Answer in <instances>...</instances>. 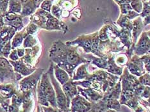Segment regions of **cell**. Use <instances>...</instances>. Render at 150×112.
<instances>
[{
  "instance_id": "obj_1",
  "label": "cell",
  "mask_w": 150,
  "mask_h": 112,
  "mask_svg": "<svg viewBox=\"0 0 150 112\" xmlns=\"http://www.w3.org/2000/svg\"><path fill=\"white\" fill-rule=\"evenodd\" d=\"M78 49L76 46L67 44L59 40L54 42L50 48L49 57L52 62L62 68L72 77L77 67L84 63H89L78 53Z\"/></svg>"
},
{
  "instance_id": "obj_2",
  "label": "cell",
  "mask_w": 150,
  "mask_h": 112,
  "mask_svg": "<svg viewBox=\"0 0 150 112\" xmlns=\"http://www.w3.org/2000/svg\"><path fill=\"white\" fill-rule=\"evenodd\" d=\"M30 21L35 23L39 28L47 31H62L66 33L68 31L67 26L62 21L53 15L51 12L44 11L41 8L30 17Z\"/></svg>"
},
{
  "instance_id": "obj_3",
  "label": "cell",
  "mask_w": 150,
  "mask_h": 112,
  "mask_svg": "<svg viewBox=\"0 0 150 112\" xmlns=\"http://www.w3.org/2000/svg\"><path fill=\"white\" fill-rule=\"evenodd\" d=\"M37 96L38 103L41 106H49L50 104L51 106L55 109H59L57 107L55 92L47 72L43 73L37 84Z\"/></svg>"
},
{
  "instance_id": "obj_4",
  "label": "cell",
  "mask_w": 150,
  "mask_h": 112,
  "mask_svg": "<svg viewBox=\"0 0 150 112\" xmlns=\"http://www.w3.org/2000/svg\"><path fill=\"white\" fill-rule=\"evenodd\" d=\"M47 73L48 74L51 82H52L54 92H55L58 108L59 109L60 111H70V104L68 103L67 99L66 94L64 92L62 87H61L62 85L54 77L53 62H51Z\"/></svg>"
},
{
  "instance_id": "obj_5",
  "label": "cell",
  "mask_w": 150,
  "mask_h": 112,
  "mask_svg": "<svg viewBox=\"0 0 150 112\" xmlns=\"http://www.w3.org/2000/svg\"><path fill=\"white\" fill-rule=\"evenodd\" d=\"M23 78V76L16 73L9 60L3 56H0V83H16Z\"/></svg>"
},
{
  "instance_id": "obj_6",
  "label": "cell",
  "mask_w": 150,
  "mask_h": 112,
  "mask_svg": "<svg viewBox=\"0 0 150 112\" xmlns=\"http://www.w3.org/2000/svg\"><path fill=\"white\" fill-rule=\"evenodd\" d=\"M43 73L44 69L42 68H37L33 73L23 77L19 81V90L22 92L30 90L35 92L37 84L41 78Z\"/></svg>"
},
{
  "instance_id": "obj_7",
  "label": "cell",
  "mask_w": 150,
  "mask_h": 112,
  "mask_svg": "<svg viewBox=\"0 0 150 112\" xmlns=\"http://www.w3.org/2000/svg\"><path fill=\"white\" fill-rule=\"evenodd\" d=\"M94 34V33L91 34H83L78 36L74 40L71 41H67L66 43L69 45L76 46L78 47H81L86 53H91Z\"/></svg>"
},
{
  "instance_id": "obj_8",
  "label": "cell",
  "mask_w": 150,
  "mask_h": 112,
  "mask_svg": "<svg viewBox=\"0 0 150 112\" xmlns=\"http://www.w3.org/2000/svg\"><path fill=\"white\" fill-rule=\"evenodd\" d=\"M144 25L143 24L142 18L141 16L139 15L134 19V21H133V28L132 30L133 44L131 49L128 51L126 52V54H127L129 59L131 58L132 56L134 55V49L135 45L137 42L139 37L141 36L143 31V29H144Z\"/></svg>"
},
{
  "instance_id": "obj_9",
  "label": "cell",
  "mask_w": 150,
  "mask_h": 112,
  "mask_svg": "<svg viewBox=\"0 0 150 112\" xmlns=\"http://www.w3.org/2000/svg\"><path fill=\"white\" fill-rule=\"evenodd\" d=\"M126 67L128 68L129 73L137 77L141 76L146 73L144 62L142 61L141 56L135 55V54L132 56L130 59H129Z\"/></svg>"
},
{
  "instance_id": "obj_10",
  "label": "cell",
  "mask_w": 150,
  "mask_h": 112,
  "mask_svg": "<svg viewBox=\"0 0 150 112\" xmlns=\"http://www.w3.org/2000/svg\"><path fill=\"white\" fill-rule=\"evenodd\" d=\"M92 103L80 94H77L71 101L70 111H90Z\"/></svg>"
},
{
  "instance_id": "obj_11",
  "label": "cell",
  "mask_w": 150,
  "mask_h": 112,
  "mask_svg": "<svg viewBox=\"0 0 150 112\" xmlns=\"http://www.w3.org/2000/svg\"><path fill=\"white\" fill-rule=\"evenodd\" d=\"M150 51V38L146 32H142L139 39L135 44L134 54L142 56Z\"/></svg>"
},
{
  "instance_id": "obj_12",
  "label": "cell",
  "mask_w": 150,
  "mask_h": 112,
  "mask_svg": "<svg viewBox=\"0 0 150 112\" xmlns=\"http://www.w3.org/2000/svg\"><path fill=\"white\" fill-rule=\"evenodd\" d=\"M3 21L5 25L12 26L17 30V31H21L25 28L23 21V17L20 13L8 12L3 16Z\"/></svg>"
},
{
  "instance_id": "obj_13",
  "label": "cell",
  "mask_w": 150,
  "mask_h": 112,
  "mask_svg": "<svg viewBox=\"0 0 150 112\" xmlns=\"http://www.w3.org/2000/svg\"><path fill=\"white\" fill-rule=\"evenodd\" d=\"M40 51V47L37 45L29 48H25V55L20 58H21L28 67H34V63L39 58Z\"/></svg>"
},
{
  "instance_id": "obj_14",
  "label": "cell",
  "mask_w": 150,
  "mask_h": 112,
  "mask_svg": "<svg viewBox=\"0 0 150 112\" xmlns=\"http://www.w3.org/2000/svg\"><path fill=\"white\" fill-rule=\"evenodd\" d=\"M17 32L16 28L5 25L0 28V55L3 47L8 42L11 41Z\"/></svg>"
},
{
  "instance_id": "obj_15",
  "label": "cell",
  "mask_w": 150,
  "mask_h": 112,
  "mask_svg": "<svg viewBox=\"0 0 150 112\" xmlns=\"http://www.w3.org/2000/svg\"><path fill=\"white\" fill-rule=\"evenodd\" d=\"M10 63L12 66L15 72L21 74V76L25 77L33 73L36 70V67H28L23 62L21 58H19L17 61H12L9 60Z\"/></svg>"
},
{
  "instance_id": "obj_16",
  "label": "cell",
  "mask_w": 150,
  "mask_h": 112,
  "mask_svg": "<svg viewBox=\"0 0 150 112\" xmlns=\"http://www.w3.org/2000/svg\"><path fill=\"white\" fill-rule=\"evenodd\" d=\"M78 94L83 96L91 103H95L99 100L101 99L103 97V94L95 90L93 88H83L80 86H78Z\"/></svg>"
},
{
  "instance_id": "obj_17",
  "label": "cell",
  "mask_w": 150,
  "mask_h": 112,
  "mask_svg": "<svg viewBox=\"0 0 150 112\" xmlns=\"http://www.w3.org/2000/svg\"><path fill=\"white\" fill-rule=\"evenodd\" d=\"M21 1L22 4L21 15L23 18L33 15L39 5L38 0H21Z\"/></svg>"
},
{
  "instance_id": "obj_18",
  "label": "cell",
  "mask_w": 150,
  "mask_h": 112,
  "mask_svg": "<svg viewBox=\"0 0 150 112\" xmlns=\"http://www.w3.org/2000/svg\"><path fill=\"white\" fill-rule=\"evenodd\" d=\"M64 94H66L68 103L71 105V101L74 97L78 94V86L75 83V81L73 80L72 77L63 85H62Z\"/></svg>"
},
{
  "instance_id": "obj_19",
  "label": "cell",
  "mask_w": 150,
  "mask_h": 112,
  "mask_svg": "<svg viewBox=\"0 0 150 112\" xmlns=\"http://www.w3.org/2000/svg\"><path fill=\"white\" fill-rule=\"evenodd\" d=\"M81 55H82L85 58H86L90 63H92L93 65L96 66L99 69L106 70L108 66V59L105 58L93 55V53L82 54Z\"/></svg>"
},
{
  "instance_id": "obj_20",
  "label": "cell",
  "mask_w": 150,
  "mask_h": 112,
  "mask_svg": "<svg viewBox=\"0 0 150 112\" xmlns=\"http://www.w3.org/2000/svg\"><path fill=\"white\" fill-rule=\"evenodd\" d=\"M22 92V91H21ZM35 92L25 91L22 92L23 101L21 104V111H31L34 106L33 94Z\"/></svg>"
},
{
  "instance_id": "obj_21",
  "label": "cell",
  "mask_w": 150,
  "mask_h": 112,
  "mask_svg": "<svg viewBox=\"0 0 150 112\" xmlns=\"http://www.w3.org/2000/svg\"><path fill=\"white\" fill-rule=\"evenodd\" d=\"M19 90L17 89L15 83L9 82L5 83H0V93L6 99H10L17 93Z\"/></svg>"
},
{
  "instance_id": "obj_22",
  "label": "cell",
  "mask_w": 150,
  "mask_h": 112,
  "mask_svg": "<svg viewBox=\"0 0 150 112\" xmlns=\"http://www.w3.org/2000/svg\"><path fill=\"white\" fill-rule=\"evenodd\" d=\"M53 71L54 77H55V78L60 83L61 85H63L64 84L67 82V81L71 78L69 74H68L66 70L54 63Z\"/></svg>"
},
{
  "instance_id": "obj_23",
  "label": "cell",
  "mask_w": 150,
  "mask_h": 112,
  "mask_svg": "<svg viewBox=\"0 0 150 112\" xmlns=\"http://www.w3.org/2000/svg\"><path fill=\"white\" fill-rule=\"evenodd\" d=\"M89 64L90 63H84L77 67V69L76 70H74L73 73V75L72 77L73 80L78 81L86 79L88 74H90L87 70V67Z\"/></svg>"
},
{
  "instance_id": "obj_24",
  "label": "cell",
  "mask_w": 150,
  "mask_h": 112,
  "mask_svg": "<svg viewBox=\"0 0 150 112\" xmlns=\"http://www.w3.org/2000/svg\"><path fill=\"white\" fill-rule=\"evenodd\" d=\"M115 55H111L108 58V66L106 70L107 72L110 73L114 75H116L118 76H121L122 74V71H123L124 68L118 66L117 64L115 63Z\"/></svg>"
},
{
  "instance_id": "obj_25",
  "label": "cell",
  "mask_w": 150,
  "mask_h": 112,
  "mask_svg": "<svg viewBox=\"0 0 150 112\" xmlns=\"http://www.w3.org/2000/svg\"><path fill=\"white\" fill-rule=\"evenodd\" d=\"M24 39H25V28L21 31H18L16 33L12 39V48L16 49L19 47L23 43Z\"/></svg>"
},
{
  "instance_id": "obj_26",
  "label": "cell",
  "mask_w": 150,
  "mask_h": 112,
  "mask_svg": "<svg viewBox=\"0 0 150 112\" xmlns=\"http://www.w3.org/2000/svg\"><path fill=\"white\" fill-rule=\"evenodd\" d=\"M116 24L121 27V28L125 29L131 31L133 28V21L129 19L127 16L123 14H120V16L116 21Z\"/></svg>"
},
{
  "instance_id": "obj_27",
  "label": "cell",
  "mask_w": 150,
  "mask_h": 112,
  "mask_svg": "<svg viewBox=\"0 0 150 112\" xmlns=\"http://www.w3.org/2000/svg\"><path fill=\"white\" fill-rule=\"evenodd\" d=\"M22 11V4L21 0H9L8 12L20 13Z\"/></svg>"
},
{
  "instance_id": "obj_28",
  "label": "cell",
  "mask_w": 150,
  "mask_h": 112,
  "mask_svg": "<svg viewBox=\"0 0 150 112\" xmlns=\"http://www.w3.org/2000/svg\"><path fill=\"white\" fill-rule=\"evenodd\" d=\"M23 44L24 48H29L37 44V40L33 35H28L24 39Z\"/></svg>"
},
{
  "instance_id": "obj_29",
  "label": "cell",
  "mask_w": 150,
  "mask_h": 112,
  "mask_svg": "<svg viewBox=\"0 0 150 112\" xmlns=\"http://www.w3.org/2000/svg\"><path fill=\"white\" fill-rule=\"evenodd\" d=\"M129 59V58L126 53H121L119 54V55H117L116 56H115L114 58L115 63H116L118 66L122 67L127 66Z\"/></svg>"
},
{
  "instance_id": "obj_30",
  "label": "cell",
  "mask_w": 150,
  "mask_h": 112,
  "mask_svg": "<svg viewBox=\"0 0 150 112\" xmlns=\"http://www.w3.org/2000/svg\"><path fill=\"white\" fill-rule=\"evenodd\" d=\"M98 33L99 38H100V40H107L108 39H110V32L109 30L108 24H106V25L102 27Z\"/></svg>"
},
{
  "instance_id": "obj_31",
  "label": "cell",
  "mask_w": 150,
  "mask_h": 112,
  "mask_svg": "<svg viewBox=\"0 0 150 112\" xmlns=\"http://www.w3.org/2000/svg\"><path fill=\"white\" fill-rule=\"evenodd\" d=\"M39 28L35 23L30 21V23L25 28V38L28 35H34Z\"/></svg>"
},
{
  "instance_id": "obj_32",
  "label": "cell",
  "mask_w": 150,
  "mask_h": 112,
  "mask_svg": "<svg viewBox=\"0 0 150 112\" xmlns=\"http://www.w3.org/2000/svg\"><path fill=\"white\" fill-rule=\"evenodd\" d=\"M130 5L134 11L139 13H141L143 8L142 0H132L130 3Z\"/></svg>"
},
{
  "instance_id": "obj_33",
  "label": "cell",
  "mask_w": 150,
  "mask_h": 112,
  "mask_svg": "<svg viewBox=\"0 0 150 112\" xmlns=\"http://www.w3.org/2000/svg\"><path fill=\"white\" fill-rule=\"evenodd\" d=\"M12 49V44H11V41H9L6 43L4 46V47L2 48L1 51V55H0V56H3L7 58H8V56L10 55V53H11Z\"/></svg>"
},
{
  "instance_id": "obj_34",
  "label": "cell",
  "mask_w": 150,
  "mask_h": 112,
  "mask_svg": "<svg viewBox=\"0 0 150 112\" xmlns=\"http://www.w3.org/2000/svg\"><path fill=\"white\" fill-rule=\"evenodd\" d=\"M139 80L140 83L145 86L150 87V74L146 72L141 76L139 77Z\"/></svg>"
},
{
  "instance_id": "obj_35",
  "label": "cell",
  "mask_w": 150,
  "mask_h": 112,
  "mask_svg": "<svg viewBox=\"0 0 150 112\" xmlns=\"http://www.w3.org/2000/svg\"><path fill=\"white\" fill-rule=\"evenodd\" d=\"M141 58L142 62H144V68L146 72L150 74V53H148L141 56Z\"/></svg>"
},
{
  "instance_id": "obj_36",
  "label": "cell",
  "mask_w": 150,
  "mask_h": 112,
  "mask_svg": "<svg viewBox=\"0 0 150 112\" xmlns=\"http://www.w3.org/2000/svg\"><path fill=\"white\" fill-rule=\"evenodd\" d=\"M9 0H0V14L4 16L8 12Z\"/></svg>"
},
{
  "instance_id": "obj_37",
  "label": "cell",
  "mask_w": 150,
  "mask_h": 112,
  "mask_svg": "<svg viewBox=\"0 0 150 112\" xmlns=\"http://www.w3.org/2000/svg\"><path fill=\"white\" fill-rule=\"evenodd\" d=\"M53 0H44L40 3V8L48 12H51Z\"/></svg>"
},
{
  "instance_id": "obj_38",
  "label": "cell",
  "mask_w": 150,
  "mask_h": 112,
  "mask_svg": "<svg viewBox=\"0 0 150 112\" xmlns=\"http://www.w3.org/2000/svg\"><path fill=\"white\" fill-rule=\"evenodd\" d=\"M142 1L143 8L141 13H140V16H141L142 18H144V17L150 15V5H148V3L145 2L144 1H143V0H142Z\"/></svg>"
},
{
  "instance_id": "obj_39",
  "label": "cell",
  "mask_w": 150,
  "mask_h": 112,
  "mask_svg": "<svg viewBox=\"0 0 150 112\" xmlns=\"http://www.w3.org/2000/svg\"><path fill=\"white\" fill-rule=\"evenodd\" d=\"M118 5L119 6L121 14L127 15L129 11L133 10L132 6L130 5V3H122V4H119Z\"/></svg>"
},
{
  "instance_id": "obj_40",
  "label": "cell",
  "mask_w": 150,
  "mask_h": 112,
  "mask_svg": "<svg viewBox=\"0 0 150 112\" xmlns=\"http://www.w3.org/2000/svg\"><path fill=\"white\" fill-rule=\"evenodd\" d=\"M51 12H52V14L56 17L57 18L60 19L61 18V16L62 14V11L59 6L57 5H53L52 7V10H51Z\"/></svg>"
},
{
  "instance_id": "obj_41",
  "label": "cell",
  "mask_w": 150,
  "mask_h": 112,
  "mask_svg": "<svg viewBox=\"0 0 150 112\" xmlns=\"http://www.w3.org/2000/svg\"><path fill=\"white\" fill-rule=\"evenodd\" d=\"M140 97H141L142 99H144L146 100L148 99L150 97V87L144 86L141 95H140Z\"/></svg>"
},
{
  "instance_id": "obj_42",
  "label": "cell",
  "mask_w": 150,
  "mask_h": 112,
  "mask_svg": "<svg viewBox=\"0 0 150 112\" xmlns=\"http://www.w3.org/2000/svg\"><path fill=\"white\" fill-rule=\"evenodd\" d=\"M140 104H141L142 106H144L146 109V110L150 111V97L146 100L142 99L141 97V99H140Z\"/></svg>"
},
{
  "instance_id": "obj_43",
  "label": "cell",
  "mask_w": 150,
  "mask_h": 112,
  "mask_svg": "<svg viewBox=\"0 0 150 112\" xmlns=\"http://www.w3.org/2000/svg\"><path fill=\"white\" fill-rule=\"evenodd\" d=\"M8 58L12 61H17L20 58L18 56V51H17V49H12L11 52V53H10V55L8 56Z\"/></svg>"
},
{
  "instance_id": "obj_44",
  "label": "cell",
  "mask_w": 150,
  "mask_h": 112,
  "mask_svg": "<svg viewBox=\"0 0 150 112\" xmlns=\"http://www.w3.org/2000/svg\"><path fill=\"white\" fill-rule=\"evenodd\" d=\"M127 17V18L130 19V20H134L135 18H137V17L140 15V13L136 12L135 11H134V10H131V11H129L127 15H125Z\"/></svg>"
},
{
  "instance_id": "obj_45",
  "label": "cell",
  "mask_w": 150,
  "mask_h": 112,
  "mask_svg": "<svg viewBox=\"0 0 150 112\" xmlns=\"http://www.w3.org/2000/svg\"><path fill=\"white\" fill-rule=\"evenodd\" d=\"M41 108L42 109V111H60L59 109H55V108H54L53 107L51 106H42Z\"/></svg>"
},
{
  "instance_id": "obj_46",
  "label": "cell",
  "mask_w": 150,
  "mask_h": 112,
  "mask_svg": "<svg viewBox=\"0 0 150 112\" xmlns=\"http://www.w3.org/2000/svg\"><path fill=\"white\" fill-rule=\"evenodd\" d=\"M17 49V51H18V56L19 58H22L25 55V48H21V47H18Z\"/></svg>"
},
{
  "instance_id": "obj_47",
  "label": "cell",
  "mask_w": 150,
  "mask_h": 112,
  "mask_svg": "<svg viewBox=\"0 0 150 112\" xmlns=\"http://www.w3.org/2000/svg\"><path fill=\"white\" fill-rule=\"evenodd\" d=\"M143 24H144V26H146L147 25L150 24V15H148L144 18V20H143Z\"/></svg>"
},
{
  "instance_id": "obj_48",
  "label": "cell",
  "mask_w": 150,
  "mask_h": 112,
  "mask_svg": "<svg viewBox=\"0 0 150 112\" xmlns=\"http://www.w3.org/2000/svg\"><path fill=\"white\" fill-rule=\"evenodd\" d=\"M4 25H5V23H4V21H3V15H0V28Z\"/></svg>"
},
{
  "instance_id": "obj_49",
  "label": "cell",
  "mask_w": 150,
  "mask_h": 112,
  "mask_svg": "<svg viewBox=\"0 0 150 112\" xmlns=\"http://www.w3.org/2000/svg\"><path fill=\"white\" fill-rule=\"evenodd\" d=\"M132 0H120L117 3V5L122 4V3H130Z\"/></svg>"
},
{
  "instance_id": "obj_50",
  "label": "cell",
  "mask_w": 150,
  "mask_h": 112,
  "mask_svg": "<svg viewBox=\"0 0 150 112\" xmlns=\"http://www.w3.org/2000/svg\"><path fill=\"white\" fill-rule=\"evenodd\" d=\"M6 99H6L5 97L3 96V95L1 93H0V104H1Z\"/></svg>"
},
{
  "instance_id": "obj_51",
  "label": "cell",
  "mask_w": 150,
  "mask_h": 112,
  "mask_svg": "<svg viewBox=\"0 0 150 112\" xmlns=\"http://www.w3.org/2000/svg\"><path fill=\"white\" fill-rule=\"evenodd\" d=\"M143 1H144L145 2L147 3L148 5H150V0H143Z\"/></svg>"
},
{
  "instance_id": "obj_52",
  "label": "cell",
  "mask_w": 150,
  "mask_h": 112,
  "mask_svg": "<svg viewBox=\"0 0 150 112\" xmlns=\"http://www.w3.org/2000/svg\"><path fill=\"white\" fill-rule=\"evenodd\" d=\"M146 33H147V35H148V36L150 38V31H149V32H146Z\"/></svg>"
},
{
  "instance_id": "obj_53",
  "label": "cell",
  "mask_w": 150,
  "mask_h": 112,
  "mask_svg": "<svg viewBox=\"0 0 150 112\" xmlns=\"http://www.w3.org/2000/svg\"><path fill=\"white\" fill-rule=\"evenodd\" d=\"M38 1H39V4H40V3H41L42 1H44V0H38Z\"/></svg>"
},
{
  "instance_id": "obj_54",
  "label": "cell",
  "mask_w": 150,
  "mask_h": 112,
  "mask_svg": "<svg viewBox=\"0 0 150 112\" xmlns=\"http://www.w3.org/2000/svg\"><path fill=\"white\" fill-rule=\"evenodd\" d=\"M149 53H150V51H149Z\"/></svg>"
},
{
  "instance_id": "obj_55",
  "label": "cell",
  "mask_w": 150,
  "mask_h": 112,
  "mask_svg": "<svg viewBox=\"0 0 150 112\" xmlns=\"http://www.w3.org/2000/svg\"><path fill=\"white\" fill-rule=\"evenodd\" d=\"M0 15H1V14H0Z\"/></svg>"
}]
</instances>
